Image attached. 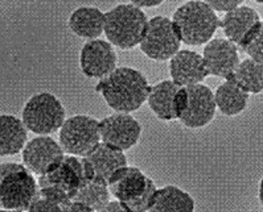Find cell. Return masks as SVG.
Returning a JSON list of instances; mask_svg holds the SVG:
<instances>
[{
	"label": "cell",
	"instance_id": "e0dca14e",
	"mask_svg": "<svg viewBox=\"0 0 263 212\" xmlns=\"http://www.w3.org/2000/svg\"><path fill=\"white\" fill-rule=\"evenodd\" d=\"M106 13L97 7L84 6L76 8L68 20L69 29L80 38L96 40L105 33Z\"/></svg>",
	"mask_w": 263,
	"mask_h": 212
},
{
	"label": "cell",
	"instance_id": "277c9868",
	"mask_svg": "<svg viewBox=\"0 0 263 212\" xmlns=\"http://www.w3.org/2000/svg\"><path fill=\"white\" fill-rule=\"evenodd\" d=\"M149 18L140 7L122 3L106 12L105 36L108 43L122 50L137 48L142 43Z\"/></svg>",
	"mask_w": 263,
	"mask_h": 212
},
{
	"label": "cell",
	"instance_id": "d4e9b609",
	"mask_svg": "<svg viewBox=\"0 0 263 212\" xmlns=\"http://www.w3.org/2000/svg\"><path fill=\"white\" fill-rule=\"evenodd\" d=\"M243 53L249 55V58H253L263 63V25L262 22L254 28L248 38L245 40L239 48Z\"/></svg>",
	"mask_w": 263,
	"mask_h": 212
},
{
	"label": "cell",
	"instance_id": "7a4b0ae2",
	"mask_svg": "<svg viewBox=\"0 0 263 212\" xmlns=\"http://www.w3.org/2000/svg\"><path fill=\"white\" fill-rule=\"evenodd\" d=\"M172 20L181 43L188 46L206 45L221 25L216 11L201 0H188L177 7Z\"/></svg>",
	"mask_w": 263,
	"mask_h": 212
},
{
	"label": "cell",
	"instance_id": "d6a6232c",
	"mask_svg": "<svg viewBox=\"0 0 263 212\" xmlns=\"http://www.w3.org/2000/svg\"><path fill=\"white\" fill-rule=\"evenodd\" d=\"M262 25H263V20H262Z\"/></svg>",
	"mask_w": 263,
	"mask_h": 212
},
{
	"label": "cell",
	"instance_id": "ba28073f",
	"mask_svg": "<svg viewBox=\"0 0 263 212\" xmlns=\"http://www.w3.org/2000/svg\"><path fill=\"white\" fill-rule=\"evenodd\" d=\"M174 20L167 16H154L149 18L147 31L139 48L147 58L152 61H170L181 46Z\"/></svg>",
	"mask_w": 263,
	"mask_h": 212
},
{
	"label": "cell",
	"instance_id": "8fae6325",
	"mask_svg": "<svg viewBox=\"0 0 263 212\" xmlns=\"http://www.w3.org/2000/svg\"><path fill=\"white\" fill-rule=\"evenodd\" d=\"M65 154L61 144L50 135H36L23 149L22 161L36 177H40L54 167Z\"/></svg>",
	"mask_w": 263,
	"mask_h": 212
},
{
	"label": "cell",
	"instance_id": "9a60e30c",
	"mask_svg": "<svg viewBox=\"0 0 263 212\" xmlns=\"http://www.w3.org/2000/svg\"><path fill=\"white\" fill-rule=\"evenodd\" d=\"M168 70L171 79L184 87L202 83L209 77L202 54L188 49L180 50L170 59Z\"/></svg>",
	"mask_w": 263,
	"mask_h": 212
},
{
	"label": "cell",
	"instance_id": "7402d4cb",
	"mask_svg": "<svg viewBox=\"0 0 263 212\" xmlns=\"http://www.w3.org/2000/svg\"><path fill=\"white\" fill-rule=\"evenodd\" d=\"M217 110L228 117L242 114L249 105L250 94L232 79H223L214 92Z\"/></svg>",
	"mask_w": 263,
	"mask_h": 212
},
{
	"label": "cell",
	"instance_id": "83f0119b",
	"mask_svg": "<svg viewBox=\"0 0 263 212\" xmlns=\"http://www.w3.org/2000/svg\"><path fill=\"white\" fill-rule=\"evenodd\" d=\"M64 211H69V212H74V211H80V212H94L93 208L90 206H87L86 203L81 202V200H70L66 204H64Z\"/></svg>",
	"mask_w": 263,
	"mask_h": 212
},
{
	"label": "cell",
	"instance_id": "4316f807",
	"mask_svg": "<svg viewBox=\"0 0 263 212\" xmlns=\"http://www.w3.org/2000/svg\"><path fill=\"white\" fill-rule=\"evenodd\" d=\"M205 3L209 4L216 12H229L232 9L242 6L243 0H204Z\"/></svg>",
	"mask_w": 263,
	"mask_h": 212
},
{
	"label": "cell",
	"instance_id": "8992f818",
	"mask_svg": "<svg viewBox=\"0 0 263 212\" xmlns=\"http://www.w3.org/2000/svg\"><path fill=\"white\" fill-rule=\"evenodd\" d=\"M108 190L114 199L121 200L131 212L149 211L155 197V182L137 166H124L108 181Z\"/></svg>",
	"mask_w": 263,
	"mask_h": 212
},
{
	"label": "cell",
	"instance_id": "6da1fadb",
	"mask_svg": "<svg viewBox=\"0 0 263 212\" xmlns=\"http://www.w3.org/2000/svg\"><path fill=\"white\" fill-rule=\"evenodd\" d=\"M94 91L101 94L108 107L115 112H135L148 99L151 84L138 69L121 66L99 79Z\"/></svg>",
	"mask_w": 263,
	"mask_h": 212
},
{
	"label": "cell",
	"instance_id": "5b68a950",
	"mask_svg": "<svg viewBox=\"0 0 263 212\" xmlns=\"http://www.w3.org/2000/svg\"><path fill=\"white\" fill-rule=\"evenodd\" d=\"M39 195V179L24 163L4 162L0 166V208L29 211Z\"/></svg>",
	"mask_w": 263,
	"mask_h": 212
},
{
	"label": "cell",
	"instance_id": "603a6c76",
	"mask_svg": "<svg viewBox=\"0 0 263 212\" xmlns=\"http://www.w3.org/2000/svg\"><path fill=\"white\" fill-rule=\"evenodd\" d=\"M230 79L249 94H260L263 92V63L253 58H245L239 62Z\"/></svg>",
	"mask_w": 263,
	"mask_h": 212
},
{
	"label": "cell",
	"instance_id": "3957f363",
	"mask_svg": "<svg viewBox=\"0 0 263 212\" xmlns=\"http://www.w3.org/2000/svg\"><path fill=\"white\" fill-rule=\"evenodd\" d=\"M86 182L82 157L65 154L47 174L39 177V194L60 204L64 211V204L74 199Z\"/></svg>",
	"mask_w": 263,
	"mask_h": 212
},
{
	"label": "cell",
	"instance_id": "f546056e",
	"mask_svg": "<svg viewBox=\"0 0 263 212\" xmlns=\"http://www.w3.org/2000/svg\"><path fill=\"white\" fill-rule=\"evenodd\" d=\"M165 0H131V3L140 8H155V7L161 6Z\"/></svg>",
	"mask_w": 263,
	"mask_h": 212
},
{
	"label": "cell",
	"instance_id": "9c48e42d",
	"mask_svg": "<svg viewBox=\"0 0 263 212\" xmlns=\"http://www.w3.org/2000/svg\"><path fill=\"white\" fill-rule=\"evenodd\" d=\"M102 141L99 120L89 115L68 117L59 131V142L66 154L85 157Z\"/></svg>",
	"mask_w": 263,
	"mask_h": 212
},
{
	"label": "cell",
	"instance_id": "1f68e13d",
	"mask_svg": "<svg viewBox=\"0 0 263 212\" xmlns=\"http://www.w3.org/2000/svg\"><path fill=\"white\" fill-rule=\"evenodd\" d=\"M253 2H255L258 4H263V0H253Z\"/></svg>",
	"mask_w": 263,
	"mask_h": 212
},
{
	"label": "cell",
	"instance_id": "ac0fdd59",
	"mask_svg": "<svg viewBox=\"0 0 263 212\" xmlns=\"http://www.w3.org/2000/svg\"><path fill=\"white\" fill-rule=\"evenodd\" d=\"M28 142V128L15 115L0 116V156L11 157L22 153Z\"/></svg>",
	"mask_w": 263,
	"mask_h": 212
},
{
	"label": "cell",
	"instance_id": "7c38bea8",
	"mask_svg": "<svg viewBox=\"0 0 263 212\" xmlns=\"http://www.w3.org/2000/svg\"><path fill=\"white\" fill-rule=\"evenodd\" d=\"M111 43L101 38L87 40L81 48L80 68L90 79H102L117 69V53Z\"/></svg>",
	"mask_w": 263,
	"mask_h": 212
},
{
	"label": "cell",
	"instance_id": "30bf717a",
	"mask_svg": "<svg viewBox=\"0 0 263 212\" xmlns=\"http://www.w3.org/2000/svg\"><path fill=\"white\" fill-rule=\"evenodd\" d=\"M102 142L121 151H130L139 142L142 124L128 112H114L99 120Z\"/></svg>",
	"mask_w": 263,
	"mask_h": 212
},
{
	"label": "cell",
	"instance_id": "f1b7e54d",
	"mask_svg": "<svg viewBox=\"0 0 263 212\" xmlns=\"http://www.w3.org/2000/svg\"><path fill=\"white\" fill-rule=\"evenodd\" d=\"M103 211L105 212H127L128 211V208L124 206L121 200L115 199V200H110V202H108L107 204L105 206Z\"/></svg>",
	"mask_w": 263,
	"mask_h": 212
},
{
	"label": "cell",
	"instance_id": "44dd1931",
	"mask_svg": "<svg viewBox=\"0 0 263 212\" xmlns=\"http://www.w3.org/2000/svg\"><path fill=\"white\" fill-rule=\"evenodd\" d=\"M196 202L189 193L175 184H167L156 190L149 211L154 212H191L195 211Z\"/></svg>",
	"mask_w": 263,
	"mask_h": 212
},
{
	"label": "cell",
	"instance_id": "5bb4252c",
	"mask_svg": "<svg viewBox=\"0 0 263 212\" xmlns=\"http://www.w3.org/2000/svg\"><path fill=\"white\" fill-rule=\"evenodd\" d=\"M208 73L213 77L230 79L238 68L239 48L228 38H213L204 46L202 52Z\"/></svg>",
	"mask_w": 263,
	"mask_h": 212
},
{
	"label": "cell",
	"instance_id": "484cf974",
	"mask_svg": "<svg viewBox=\"0 0 263 212\" xmlns=\"http://www.w3.org/2000/svg\"><path fill=\"white\" fill-rule=\"evenodd\" d=\"M29 211H57V212H62V207L57 203H54L53 200L48 199V198L43 197L39 194L37 198L34 199V202L32 203L31 207H29Z\"/></svg>",
	"mask_w": 263,
	"mask_h": 212
},
{
	"label": "cell",
	"instance_id": "ffe728a7",
	"mask_svg": "<svg viewBox=\"0 0 263 212\" xmlns=\"http://www.w3.org/2000/svg\"><path fill=\"white\" fill-rule=\"evenodd\" d=\"M180 87L181 86L175 83L172 79H164L151 86L147 103H148L149 110L161 121L177 120L175 100H176L177 91L180 90Z\"/></svg>",
	"mask_w": 263,
	"mask_h": 212
},
{
	"label": "cell",
	"instance_id": "4fadbf2b",
	"mask_svg": "<svg viewBox=\"0 0 263 212\" xmlns=\"http://www.w3.org/2000/svg\"><path fill=\"white\" fill-rule=\"evenodd\" d=\"M188 90V105L179 121L185 128H205L213 121L216 116L217 104L214 92L204 83L186 86Z\"/></svg>",
	"mask_w": 263,
	"mask_h": 212
},
{
	"label": "cell",
	"instance_id": "52a82bcc",
	"mask_svg": "<svg viewBox=\"0 0 263 212\" xmlns=\"http://www.w3.org/2000/svg\"><path fill=\"white\" fill-rule=\"evenodd\" d=\"M22 119L28 131L34 135H53L65 123L66 111L56 95L43 91L27 100Z\"/></svg>",
	"mask_w": 263,
	"mask_h": 212
},
{
	"label": "cell",
	"instance_id": "d6986e66",
	"mask_svg": "<svg viewBox=\"0 0 263 212\" xmlns=\"http://www.w3.org/2000/svg\"><path fill=\"white\" fill-rule=\"evenodd\" d=\"M96 173V178H101L108 183L110 178L119 169L127 166L124 151L112 147L105 142H99L93 151L85 156Z\"/></svg>",
	"mask_w": 263,
	"mask_h": 212
},
{
	"label": "cell",
	"instance_id": "2e32d148",
	"mask_svg": "<svg viewBox=\"0 0 263 212\" xmlns=\"http://www.w3.org/2000/svg\"><path fill=\"white\" fill-rule=\"evenodd\" d=\"M260 22V15L255 9L249 6H239L221 17L220 28L225 34V38L241 48L251 31Z\"/></svg>",
	"mask_w": 263,
	"mask_h": 212
},
{
	"label": "cell",
	"instance_id": "4dcf8cb0",
	"mask_svg": "<svg viewBox=\"0 0 263 212\" xmlns=\"http://www.w3.org/2000/svg\"><path fill=\"white\" fill-rule=\"evenodd\" d=\"M258 200H259L260 206L263 207V177L259 181V186H258Z\"/></svg>",
	"mask_w": 263,
	"mask_h": 212
},
{
	"label": "cell",
	"instance_id": "cb8c5ba5",
	"mask_svg": "<svg viewBox=\"0 0 263 212\" xmlns=\"http://www.w3.org/2000/svg\"><path fill=\"white\" fill-rule=\"evenodd\" d=\"M110 190L108 183L101 178H94L80 188L74 199L86 203L93 211H103L105 206L110 202Z\"/></svg>",
	"mask_w": 263,
	"mask_h": 212
}]
</instances>
